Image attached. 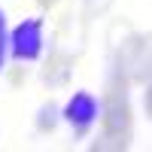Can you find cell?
Wrapping results in <instances>:
<instances>
[{"label":"cell","mask_w":152,"mask_h":152,"mask_svg":"<svg viewBox=\"0 0 152 152\" xmlns=\"http://www.w3.org/2000/svg\"><path fill=\"white\" fill-rule=\"evenodd\" d=\"M100 128H104V134L125 137V140H131V131H134V110L128 100V82L116 73L107 82L104 97H100Z\"/></svg>","instance_id":"obj_1"},{"label":"cell","mask_w":152,"mask_h":152,"mask_svg":"<svg viewBox=\"0 0 152 152\" xmlns=\"http://www.w3.org/2000/svg\"><path fill=\"white\" fill-rule=\"evenodd\" d=\"M12 58L15 61H37L43 55V18H24L12 31Z\"/></svg>","instance_id":"obj_2"},{"label":"cell","mask_w":152,"mask_h":152,"mask_svg":"<svg viewBox=\"0 0 152 152\" xmlns=\"http://www.w3.org/2000/svg\"><path fill=\"white\" fill-rule=\"evenodd\" d=\"M97 116H100V104H97V97L91 91H76L67 100V107H64V119L73 125V131H79V134H85L91 128V122Z\"/></svg>","instance_id":"obj_3"},{"label":"cell","mask_w":152,"mask_h":152,"mask_svg":"<svg viewBox=\"0 0 152 152\" xmlns=\"http://www.w3.org/2000/svg\"><path fill=\"white\" fill-rule=\"evenodd\" d=\"M70 67H73V61H70L67 55L55 52L52 58H49L46 70H43V79H46L49 85H64V82H67V76H70Z\"/></svg>","instance_id":"obj_4"},{"label":"cell","mask_w":152,"mask_h":152,"mask_svg":"<svg viewBox=\"0 0 152 152\" xmlns=\"http://www.w3.org/2000/svg\"><path fill=\"white\" fill-rule=\"evenodd\" d=\"M128 143L131 140H125V137H113V134H100V137H94L91 140V152H125L128 149Z\"/></svg>","instance_id":"obj_5"},{"label":"cell","mask_w":152,"mask_h":152,"mask_svg":"<svg viewBox=\"0 0 152 152\" xmlns=\"http://www.w3.org/2000/svg\"><path fill=\"white\" fill-rule=\"evenodd\" d=\"M82 3H85V15L88 18H97V15H104V12L110 9L113 0H82Z\"/></svg>","instance_id":"obj_6"},{"label":"cell","mask_w":152,"mask_h":152,"mask_svg":"<svg viewBox=\"0 0 152 152\" xmlns=\"http://www.w3.org/2000/svg\"><path fill=\"white\" fill-rule=\"evenodd\" d=\"M3 55H6V18L0 9V67H3Z\"/></svg>","instance_id":"obj_7"},{"label":"cell","mask_w":152,"mask_h":152,"mask_svg":"<svg viewBox=\"0 0 152 152\" xmlns=\"http://www.w3.org/2000/svg\"><path fill=\"white\" fill-rule=\"evenodd\" d=\"M143 110H146V116L152 119V79L146 82V91H143Z\"/></svg>","instance_id":"obj_8"},{"label":"cell","mask_w":152,"mask_h":152,"mask_svg":"<svg viewBox=\"0 0 152 152\" xmlns=\"http://www.w3.org/2000/svg\"><path fill=\"white\" fill-rule=\"evenodd\" d=\"M61 3V0H37V6H40V9H52V6H58Z\"/></svg>","instance_id":"obj_9"},{"label":"cell","mask_w":152,"mask_h":152,"mask_svg":"<svg viewBox=\"0 0 152 152\" xmlns=\"http://www.w3.org/2000/svg\"><path fill=\"white\" fill-rule=\"evenodd\" d=\"M149 76H152V58H149Z\"/></svg>","instance_id":"obj_10"}]
</instances>
